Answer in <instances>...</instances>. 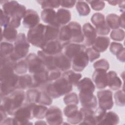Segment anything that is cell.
<instances>
[{"instance_id": "obj_42", "label": "cell", "mask_w": 125, "mask_h": 125, "mask_svg": "<svg viewBox=\"0 0 125 125\" xmlns=\"http://www.w3.org/2000/svg\"><path fill=\"white\" fill-rule=\"evenodd\" d=\"M63 101L66 105L69 104L77 105L79 103V96L76 92H69L66 94L65 95Z\"/></svg>"}, {"instance_id": "obj_51", "label": "cell", "mask_w": 125, "mask_h": 125, "mask_svg": "<svg viewBox=\"0 0 125 125\" xmlns=\"http://www.w3.org/2000/svg\"><path fill=\"white\" fill-rule=\"evenodd\" d=\"M124 48L123 44L121 43L113 42L110 43L109 51L114 55H116L119 52Z\"/></svg>"}, {"instance_id": "obj_18", "label": "cell", "mask_w": 125, "mask_h": 125, "mask_svg": "<svg viewBox=\"0 0 125 125\" xmlns=\"http://www.w3.org/2000/svg\"><path fill=\"white\" fill-rule=\"evenodd\" d=\"M32 85L31 88H38L48 83V71L46 69L41 72L32 75Z\"/></svg>"}, {"instance_id": "obj_44", "label": "cell", "mask_w": 125, "mask_h": 125, "mask_svg": "<svg viewBox=\"0 0 125 125\" xmlns=\"http://www.w3.org/2000/svg\"><path fill=\"white\" fill-rule=\"evenodd\" d=\"M52 98L44 90L40 91L38 104L44 105H50L52 104Z\"/></svg>"}, {"instance_id": "obj_21", "label": "cell", "mask_w": 125, "mask_h": 125, "mask_svg": "<svg viewBox=\"0 0 125 125\" xmlns=\"http://www.w3.org/2000/svg\"><path fill=\"white\" fill-rule=\"evenodd\" d=\"M110 39L104 36H99L96 37L92 47L99 53L105 51L110 45Z\"/></svg>"}, {"instance_id": "obj_15", "label": "cell", "mask_w": 125, "mask_h": 125, "mask_svg": "<svg viewBox=\"0 0 125 125\" xmlns=\"http://www.w3.org/2000/svg\"><path fill=\"white\" fill-rule=\"evenodd\" d=\"M79 99L83 107L94 109L97 106V99L93 93L79 92Z\"/></svg>"}, {"instance_id": "obj_7", "label": "cell", "mask_w": 125, "mask_h": 125, "mask_svg": "<svg viewBox=\"0 0 125 125\" xmlns=\"http://www.w3.org/2000/svg\"><path fill=\"white\" fill-rule=\"evenodd\" d=\"M99 107L106 110L112 109L114 105L112 92L108 89H102L97 92Z\"/></svg>"}, {"instance_id": "obj_59", "label": "cell", "mask_w": 125, "mask_h": 125, "mask_svg": "<svg viewBox=\"0 0 125 125\" xmlns=\"http://www.w3.org/2000/svg\"><path fill=\"white\" fill-rule=\"evenodd\" d=\"M125 48L121 50L120 52H119L116 55V58L119 61L124 62L125 60Z\"/></svg>"}, {"instance_id": "obj_33", "label": "cell", "mask_w": 125, "mask_h": 125, "mask_svg": "<svg viewBox=\"0 0 125 125\" xmlns=\"http://www.w3.org/2000/svg\"><path fill=\"white\" fill-rule=\"evenodd\" d=\"M58 41L61 42L62 47L68 43H71L70 30L67 24L60 28Z\"/></svg>"}, {"instance_id": "obj_43", "label": "cell", "mask_w": 125, "mask_h": 125, "mask_svg": "<svg viewBox=\"0 0 125 125\" xmlns=\"http://www.w3.org/2000/svg\"><path fill=\"white\" fill-rule=\"evenodd\" d=\"M114 98L117 106L120 107H124L125 106V91L124 89L118 90L114 93Z\"/></svg>"}, {"instance_id": "obj_9", "label": "cell", "mask_w": 125, "mask_h": 125, "mask_svg": "<svg viewBox=\"0 0 125 125\" xmlns=\"http://www.w3.org/2000/svg\"><path fill=\"white\" fill-rule=\"evenodd\" d=\"M25 59L27 63L28 71L31 74L38 73L46 69L42 61L38 55L35 53H32L28 54Z\"/></svg>"}, {"instance_id": "obj_36", "label": "cell", "mask_w": 125, "mask_h": 125, "mask_svg": "<svg viewBox=\"0 0 125 125\" xmlns=\"http://www.w3.org/2000/svg\"><path fill=\"white\" fill-rule=\"evenodd\" d=\"M76 8L78 14L80 16H87L91 12V9L88 4L86 1L83 0L76 1Z\"/></svg>"}, {"instance_id": "obj_58", "label": "cell", "mask_w": 125, "mask_h": 125, "mask_svg": "<svg viewBox=\"0 0 125 125\" xmlns=\"http://www.w3.org/2000/svg\"><path fill=\"white\" fill-rule=\"evenodd\" d=\"M0 123H1L7 118V116L8 115L3 106L1 104H0Z\"/></svg>"}, {"instance_id": "obj_29", "label": "cell", "mask_w": 125, "mask_h": 125, "mask_svg": "<svg viewBox=\"0 0 125 125\" xmlns=\"http://www.w3.org/2000/svg\"><path fill=\"white\" fill-rule=\"evenodd\" d=\"M80 111L83 116V121L80 125H96L93 117V109L82 107L80 109Z\"/></svg>"}, {"instance_id": "obj_49", "label": "cell", "mask_w": 125, "mask_h": 125, "mask_svg": "<svg viewBox=\"0 0 125 125\" xmlns=\"http://www.w3.org/2000/svg\"><path fill=\"white\" fill-rule=\"evenodd\" d=\"M86 2L90 4L92 9L95 11H101L105 7V2L103 0H86Z\"/></svg>"}, {"instance_id": "obj_30", "label": "cell", "mask_w": 125, "mask_h": 125, "mask_svg": "<svg viewBox=\"0 0 125 125\" xmlns=\"http://www.w3.org/2000/svg\"><path fill=\"white\" fill-rule=\"evenodd\" d=\"M20 4L16 0L4 1L1 9L4 13L11 17L17 10Z\"/></svg>"}, {"instance_id": "obj_34", "label": "cell", "mask_w": 125, "mask_h": 125, "mask_svg": "<svg viewBox=\"0 0 125 125\" xmlns=\"http://www.w3.org/2000/svg\"><path fill=\"white\" fill-rule=\"evenodd\" d=\"M48 108L46 105L34 104L32 108V114L34 118L37 119H42L45 118Z\"/></svg>"}, {"instance_id": "obj_27", "label": "cell", "mask_w": 125, "mask_h": 125, "mask_svg": "<svg viewBox=\"0 0 125 125\" xmlns=\"http://www.w3.org/2000/svg\"><path fill=\"white\" fill-rule=\"evenodd\" d=\"M1 30V41L2 39H4L6 42H14L17 38L18 34L16 29L7 26L3 28L2 30V27Z\"/></svg>"}, {"instance_id": "obj_48", "label": "cell", "mask_w": 125, "mask_h": 125, "mask_svg": "<svg viewBox=\"0 0 125 125\" xmlns=\"http://www.w3.org/2000/svg\"><path fill=\"white\" fill-rule=\"evenodd\" d=\"M79 111L78 107L76 104H69L64 108L63 113L67 118L72 117L75 115Z\"/></svg>"}, {"instance_id": "obj_60", "label": "cell", "mask_w": 125, "mask_h": 125, "mask_svg": "<svg viewBox=\"0 0 125 125\" xmlns=\"http://www.w3.org/2000/svg\"><path fill=\"white\" fill-rule=\"evenodd\" d=\"M0 125H15L14 118L7 117L2 122L0 123Z\"/></svg>"}, {"instance_id": "obj_61", "label": "cell", "mask_w": 125, "mask_h": 125, "mask_svg": "<svg viewBox=\"0 0 125 125\" xmlns=\"http://www.w3.org/2000/svg\"><path fill=\"white\" fill-rule=\"evenodd\" d=\"M119 25L123 29L125 28V17L124 12L122 13L119 16Z\"/></svg>"}, {"instance_id": "obj_20", "label": "cell", "mask_w": 125, "mask_h": 125, "mask_svg": "<svg viewBox=\"0 0 125 125\" xmlns=\"http://www.w3.org/2000/svg\"><path fill=\"white\" fill-rule=\"evenodd\" d=\"M71 19V13L65 8H59L56 12V22L57 26L61 27L70 22Z\"/></svg>"}, {"instance_id": "obj_5", "label": "cell", "mask_w": 125, "mask_h": 125, "mask_svg": "<svg viewBox=\"0 0 125 125\" xmlns=\"http://www.w3.org/2000/svg\"><path fill=\"white\" fill-rule=\"evenodd\" d=\"M45 25L39 23L36 26L29 29L27 33V39L32 45L41 48L45 44L44 31Z\"/></svg>"}, {"instance_id": "obj_47", "label": "cell", "mask_w": 125, "mask_h": 125, "mask_svg": "<svg viewBox=\"0 0 125 125\" xmlns=\"http://www.w3.org/2000/svg\"><path fill=\"white\" fill-rule=\"evenodd\" d=\"M106 110L99 107L95 110H94L93 117L96 125H99L104 117Z\"/></svg>"}, {"instance_id": "obj_28", "label": "cell", "mask_w": 125, "mask_h": 125, "mask_svg": "<svg viewBox=\"0 0 125 125\" xmlns=\"http://www.w3.org/2000/svg\"><path fill=\"white\" fill-rule=\"evenodd\" d=\"M32 77L30 74H23L19 76L17 84L16 89L24 90L31 88Z\"/></svg>"}, {"instance_id": "obj_16", "label": "cell", "mask_w": 125, "mask_h": 125, "mask_svg": "<svg viewBox=\"0 0 125 125\" xmlns=\"http://www.w3.org/2000/svg\"><path fill=\"white\" fill-rule=\"evenodd\" d=\"M86 49L85 46L81 43H69L63 46V54L71 61L78 53Z\"/></svg>"}, {"instance_id": "obj_52", "label": "cell", "mask_w": 125, "mask_h": 125, "mask_svg": "<svg viewBox=\"0 0 125 125\" xmlns=\"http://www.w3.org/2000/svg\"><path fill=\"white\" fill-rule=\"evenodd\" d=\"M67 122L72 125L79 124L83 121V116L80 110L74 116L67 118Z\"/></svg>"}, {"instance_id": "obj_3", "label": "cell", "mask_w": 125, "mask_h": 125, "mask_svg": "<svg viewBox=\"0 0 125 125\" xmlns=\"http://www.w3.org/2000/svg\"><path fill=\"white\" fill-rule=\"evenodd\" d=\"M29 47L30 43L26 36L23 33H20L14 42V51L9 57L15 62L23 59L28 55Z\"/></svg>"}, {"instance_id": "obj_35", "label": "cell", "mask_w": 125, "mask_h": 125, "mask_svg": "<svg viewBox=\"0 0 125 125\" xmlns=\"http://www.w3.org/2000/svg\"><path fill=\"white\" fill-rule=\"evenodd\" d=\"M40 95V91L37 88H29L25 92L26 103L37 104Z\"/></svg>"}, {"instance_id": "obj_14", "label": "cell", "mask_w": 125, "mask_h": 125, "mask_svg": "<svg viewBox=\"0 0 125 125\" xmlns=\"http://www.w3.org/2000/svg\"><path fill=\"white\" fill-rule=\"evenodd\" d=\"M92 81L95 86L99 89H103L107 86V71L102 69L95 70L92 76Z\"/></svg>"}, {"instance_id": "obj_31", "label": "cell", "mask_w": 125, "mask_h": 125, "mask_svg": "<svg viewBox=\"0 0 125 125\" xmlns=\"http://www.w3.org/2000/svg\"><path fill=\"white\" fill-rule=\"evenodd\" d=\"M62 76L66 78L73 86H77L78 83L82 77V75L80 73L71 70L64 72L62 74Z\"/></svg>"}, {"instance_id": "obj_11", "label": "cell", "mask_w": 125, "mask_h": 125, "mask_svg": "<svg viewBox=\"0 0 125 125\" xmlns=\"http://www.w3.org/2000/svg\"><path fill=\"white\" fill-rule=\"evenodd\" d=\"M70 30L71 42L81 43L84 41V37L82 27L80 23L77 21H71L67 24Z\"/></svg>"}, {"instance_id": "obj_1", "label": "cell", "mask_w": 125, "mask_h": 125, "mask_svg": "<svg viewBox=\"0 0 125 125\" xmlns=\"http://www.w3.org/2000/svg\"><path fill=\"white\" fill-rule=\"evenodd\" d=\"M25 99L24 91L16 89L8 95L0 99L1 104L3 106L8 115L14 116L15 112L24 104Z\"/></svg>"}, {"instance_id": "obj_63", "label": "cell", "mask_w": 125, "mask_h": 125, "mask_svg": "<svg viewBox=\"0 0 125 125\" xmlns=\"http://www.w3.org/2000/svg\"><path fill=\"white\" fill-rule=\"evenodd\" d=\"M35 124H37V125H46V124H47V123L45 122L44 121L39 120V121H37L36 122H35Z\"/></svg>"}, {"instance_id": "obj_54", "label": "cell", "mask_w": 125, "mask_h": 125, "mask_svg": "<svg viewBox=\"0 0 125 125\" xmlns=\"http://www.w3.org/2000/svg\"><path fill=\"white\" fill-rule=\"evenodd\" d=\"M11 20V17L3 12L2 9H0V26L3 28L8 26Z\"/></svg>"}, {"instance_id": "obj_23", "label": "cell", "mask_w": 125, "mask_h": 125, "mask_svg": "<svg viewBox=\"0 0 125 125\" xmlns=\"http://www.w3.org/2000/svg\"><path fill=\"white\" fill-rule=\"evenodd\" d=\"M60 28L54 25H45L44 31L45 43L49 41L58 40Z\"/></svg>"}, {"instance_id": "obj_56", "label": "cell", "mask_w": 125, "mask_h": 125, "mask_svg": "<svg viewBox=\"0 0 125 125\" xmlns=\"http://www.w3.org/2000/svg\"><path fill=\"white\" fill-rule=\"evenodd\" d=\"M76 0H60V6L66 8H72L76 3Z\"/></svg>"}, {"instance_id": "obj_62", "label": "cell", "mask_w": 125, "mask_h": 125, "mask_svg": "<svg viewBox=\"0 0 125 125\" xmlns=\"http://www.w3.org/2000/svg\"><path fill=\"white\" fill-rule=\"evenodd\" d=\"M121 0H108L107 2L109 3V4L112 5V6H115L117 4H119L121 2Z\"/></svg>"}, {"instance_id": "obj_24", "label": "cell", "mask_w": 125, "mask_h": 125, "mask_svg": "<svg viewBox=\"0 0 125 125\" xmlns=\"http://www.w3.org/2000/svg\"><path fill=\"white\" fill-rule=\"evenodd\" d=\"M79 92L93 93L95 90V85L88 77H84L81 79L77 86Z\"/></svg>"}, {"instance_id": "obj_38", "label": "cell", "mask_w": 125, "mask_h": 125, "mask_svg": "<svg viewBox=\"0 0 125 125\" xmlns=\"http://www.w3.org/2000/svg\"><path fill=\"white\" fill-rule=\"evenodd\" d=\"M14 51V45L8 42H1L0 46V57L9 56Z\"/></svg>"}, {"instance_id": "obj_25", "label": "cell", "mask_w": 125, "mask_h": 125, "mask_svg": "<svg viewBox=\"0 0 125 125\" xmlns=\"http://www.w3.org/2000/svg\"><path fill=\"white\" fill-rule=\"evenodd\" d=\"M56 12L53 9H43L41 13V19L44 23H47V25L57 26L56 22Z\"/></svg>"}, {"instance_id": "obj_41", "label": "cell", "mask_w": 125, "mask_h": 125, "mask_svg": "<svg viewBox=\"0 0 125 125\" xmlns=\"http://www.w3.org/2000/svg\"><path fill=\"white\" fill-rule=\"evenodd\" d=\"M37 2L41 5L42 9L58 8L60 6V0H38Z\"/></svg>"}, {"instance_id": "obj_6", "label": "cell", "mask_w": 125, "mask_h": 125, "mask_svg": "<svg viewBox=\"0 0 125 125\" xmlns=\"http://www.w3.org/2000/svg\"><path fill=\"white\" fill-rule=\"evenodd\" d=\"M19 75L16 73L0 80V99L8 95L16 89Z\"/></svg>"}, {"instance_id": "obj_4", "label": "cell", "mask_w": 125, "mask_h": 125, "mask_svg": "<svg viewBox=\"0 0 125 125\" xmlns=\"http://www.w3.org/2000/svg\"><path fill=\"white\" fill-rule=\"evenodd\" d=\"M34 104L25 103L15 113L14 119L15 125H33L29 121L34 118L32 108Z\"/></svg>"}, {"instance_id": "obj_39", "label": "cell", "mask_w": 125, "mask_h": 125, "mask_svg": "<svg viewBox=\"0 0 125 125\" xmlns=\"http://www.w3.org/2000/svg\"><path fill=\"white\" fill-rule=\"evenodd\" d=\"M91 21L95 26V28L101 27L106 23L104 15L100 12H96L92 15Z\"/></svg>"}, {"instance_id": "obj_40", "label": "cell", "mask_w": 125, "mask_h": 125, "mask_svg": "<svg viewBox=\"0 0 125 125\" xmlns=\"http://www.w3.org/2000/svg\"><path fill=\"white\" fill-rule=\"evenodd\" d=\"M14 69L15 72L18 75L25 74L28 71V65L25 59H21L17 62Z\"/></svg>"}, {"instance_id": "obj_45", "label": "cell", "mask_w": 125, "mask_h": 125, "mask_svg": "<svg viewBox=\"0 0 125 125\" xmlns=\"http://www.w3.org/2000/svg\"><path fill=\"white\" fill-rule=\"evenodd\" d=\"M125 31L122 28L112 30L110 34V38L117 42L123 41L125 39Z\"/></svg>"}, {"instance_id": "obj_22", "label": "cell", "mask_w": 125, "mask_h": 125, "mask_svg": "<svg viewBox=\"0 0 125 125\" xmlns=\"http://www.w3.org/2000/svg\"><path fill=\"white\" fill-rule=\"evenodd\" d=\"M107 86L113 90H118L122 86V81L114 71L107 72Z\"/></svg>"}, {"instance_id": "obj_12", "label": "cell", "mask_w": 125, "mask_h": 125, "mask_svg": "<svg viewBox=\"0 0 125 125\" xmlns=\"http://www.w3.org/2000/svg\"><path fill=\"white\" fill-rule=\"evenodd\" d=\"M40 22V18L37 12L33 9L26 10L22 19V24L26 28L31 29L38 25Z\"/></svg>"}, {"instance_id": "obj_8", "label": "cell", "mask_w": 125, "mask_h": 125, "mask_svg": "<svg viewBox=\"0 0 125 125\" xmlns=\"http://www.w3.org/2000/svg\"><path fill=\"white\" fill-rule=\"evenodd\" d=\"M45 119L47 124L48 125H62L63 121L62 111L59 107L56 106H51L48 108Z\"/></svg>"}, {"instance_id": "obj_53", "label": "cell", "mask_w": 125, "mask_h": 125, "mask_svg": "<svg viewBox=\"0 0 125 125\" xmlns=\"http://www.w3.org/2000/svg\"><path fill=\"white\" fill-rule=\"evenodd\" d=\"M62 76L61 71L57 69L48 71V83L52 82L60 78Z\"/></svg>"}, {"instance_id": "obj_55", "label": "cell", "mask_w": 125, "mask_h": 125, "mask_svg": "<svg viewBox=\"0 0 125 125\" xmlns=\"http://www.w3.org/2000/svg\"><path fill=\"white\" fill-rule=\"evenodd\" d=\"M95 28L97 32V34L99 35H107L110 32V28H109L106 22L102 26Z\"/></svg>"}, {"instance_id": "obj_17", "label": "cell", "mask_w": 125, "mask_h": 125, "mask_svg": "<svg viewBox=\"0 0 125 125\" xmlns=\"http://www.w3.org/2000/svg\"><path fill=\"white\" fill-rule=\"evenodd\" d=\"M54 63L55 68L61 72H65L71 67V61L62 53L54 56Z\"/></svg>"}, {"instance_id": "obj_2", "label": "cell", "mask_w": 125, "mask_h": 125, "mask_svg": "<svg viewBox=\"0 0 125 125\" xmlns=\"http://www.w3.org/2000/svg\"><path fill=\"white\" fill-rule=\"evenodd\" d=\"M73 85L67 80L61 76L56 80L47 83L45 91L52 99H57L70 92Z\"/></svg>"}, {"instance_id": "obj_50", "label": "cell", "mask_w": 125, "mask_h": 125, "mask_svg": "<svg viewBox=\"0 0 125 125\" xmlns=\"http://www.w3.org/2000/svg\"><path fill=\"white\" fill-rule=\"evenodd\" d=\"M85 51L88 56L90 62H94L100 57V53L95 50L92 47L86 48Z\"/></svg>"}, {"instance_id": "obj_19", "label": "cell", "mask_w": 125, "mask_h": 125, "mask_svg": "<svg viewBox=\"0 0 125 125\" xmlns=\"http://www.w3.org/2000/svg\"><path fill=\"white\" fill-rule=\"evenodd\" d=\"M62 45L58 40L49 41L46 42L41 48L44 52L52 56H55L62 52Z\"/></svg>"}, {"instance_id": "obj_13", "label": "cell", "mask_w": 125, "mask_h": 125, "mask_svg": "<svg viewBox=\"0 0 125 125\" xmlns=\"http://www.w3.org/2000/svg\"><path fill=\"white\" fill-rule=\"evenodd\" d=\"M82 31L84 37V45L89 47L92 45L97 37L95 28L90 22H85L82 27Z\"/></svg>"}, {"instance_id": "obj_10", "label": "cell", "mask_w": 125, "mask_h": 125, "mask_svg": "<svg viewBox=\"0 0 125 125\" xmlns=\"http://www.w3.org/2000/svg\"><path fill=\"white\" fill-rule=\"evenodd\" d=\"M88 56L84 51L76 55L71 60V67L73 71L79 72L83 71L89 63Z\"/></svg>"}, {"instance_id": "obj_46", "label": "cell", "mask_w": 125, "mask_h": 125, "mask_svg": "<svg viewBox=\"0 0 125 125\" xmlns=\"http://www.w3.org/2000/svg\"><path fill=\"white\" fill-rule=\"evenodd\" d=\"M93 67L95 70L102 69L107 71L109 69L110 64L107 60L103 58L96 61L93 63Z\"/></svg>"}, {"instance_id": "obj_32", "label": "cell", "mask_w": 125, "mask_h": 125, "mask_svg": "<svg viewBox=\"0 0 125 125\" xmlns=\"http://www.w3.org/2000/svg\"><path fill=\"white\" fill-rule=\"evenodd\" d=\"M119 122L120 118L118 114L115 112L110 111L106 112L99 125H115L118 124Z\"/></svg>"}, {"instance_id": "obj_37", "label": "cell", "mask_w": 125, "mask_h": 125, "mask_svg": "<svg viewBox=\"0 0 125 125\" xmlns=\"http://www.w3.org/2000/svg\"><path fill=\"white\" fill-rule=\"evenodd\" d=\"M119 16L116 14H108L105 17V21L110 29L114 30L119 28Z\"/></svg>"}, {"instance_id": "obj_26", "label": "cell", "mask_w": 125, "mask_h": 125, "mask_svg": "<svg viewBox=\"0 0 125 125\" xmlns=\"http://www.w3.org/2000/svg\"><path fill=\"white\" fill-rule=\"evenodd\" d=\"M37 55L47 70L49 71L56 69L54 63V56L49 55L42 50H39L37 52Z\"/></svg>"}, {"instance_id": "obj_57", "label": "cell", "mask_w": 125, "mask_h": 125, "mask_svg": "<svg viewBox=\"0 0 125 125\" xmlns=\"http://www.w3.org/2000/svg\"><path fill=\"white\" fill-rule=\"evenodd\" d=\"M21 19L19 18L12 17L11 18L10 21L8 26L16 29L21 25Z\"/></svg>"}]
</instances>
